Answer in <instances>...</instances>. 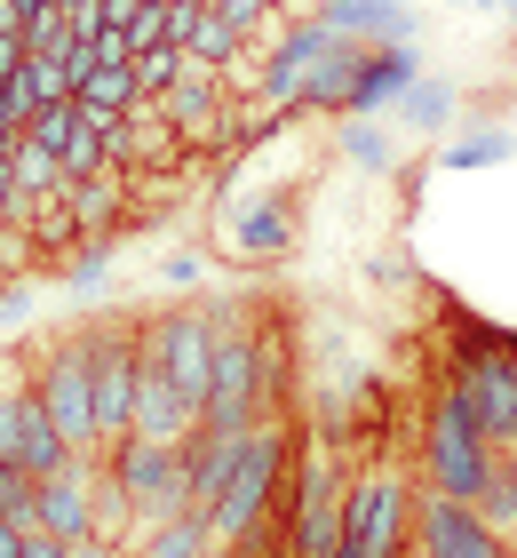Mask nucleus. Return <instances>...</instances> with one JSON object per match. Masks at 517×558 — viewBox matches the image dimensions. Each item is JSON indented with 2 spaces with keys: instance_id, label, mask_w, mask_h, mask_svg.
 Instances as JSON below:
<instances>
[{
  "instance_id": "nucleus-1",
  "label": "nucleus",
  "mask_w": 517,
  "mask_h": 558,
  "mask_svg": "<svg viewBox=\"0 0 517 558\" xmlns=\"http://www.w3.org/2000/svg\"><path fill=\"white\" fill-rule=\"evenodd\" d=\"M216 312V384H207L199 423L216 430H255L271 423V343L247 303H207Z\"/></svg>"
},
{
  "instance_id": "nucleus-2",
  "label": "nucleus",
  "mask_w": 517,
  "mask_h": 558,
  "mask_svg": "<svg viewBox=\"0 0 517 558\" xmlns=\"http://www.w3.org/2000/svg\"><path fill=\"white\" fill-rule=\"evenodd\" d=\"M494 463H502V447L485 439V423H478L470 399L446 384L430 399V423H422V487L446 495V502H478L485 478H494Z\"/></svg>"
},
{
  "instance_id": "nucleus-3",
  "label": "nucleus",
  "mask_w": 517,
  "mask_h": 558,
  "mask_svg": "<svg viewBox=\"0 0 517 558\" xmlns=\"http://www.w3.org/2000/svg\"><path fill=\"white\" fill-rule=\"evenodd\" d=\"M279 478H287V430L279 423H255L247 447H239V471H231V487L216 502V519H207V535H216V550H247L255 526H263Z\"/></svg>"
},
{
  "instance_id": "nucleus-4",
  "label": "nucleus",
  "mask_w": 517,
  "mask_h": 558,
  "mask_svg": "<svg viewBox=\"0 0 517 558\" xmlns=\"http://www.w3.org/2000/svg\"><path fill=\"white\" fill-rule=\"evenodd\" d=\"M88 375H96V447L112 454L136 439V375H144V327H88Z\"/></svg>"
},
{
  "instance_id": "nucleus-5",
  "label": "nucleus",
  "mask_w": 517,
  "mask_h": 558,
  "mask_svg": "<svg viewBox=\"0 0 517 558\" xmlns=\"http://www.w3.org/2000/svg\"><path fill=\"white\" fill-rule=\"evenodd\" d=\"M414 487L406 471H367L358 487L343 495V550L358 558H406L414 550Z\"/></svg>"
},
{
  "instance_id": "nucleus-6",
  "label": "nucleus",
  "mask_w": 517,
  "mask_h": 558,
  "mask_svg": "<svg viewBox=\"0 0 517 558\" xmlns=\"http://www.w3.org/2000/svg\"><path fill=\"white\" fill-rule=\"evenodd\" d=\"M33 391H40V408H48V423L64 430V447L81 454H103L96 447V375H88V343L81 336H57L40 351V367H33Z\"/></svg>"
},
{
  "instance_id": "nucleus-7",
  "label": "nucleus",
  "mask_w": 517,
  "mask_h": 558,
  "mask_svg": "<svg viewBox=\"0 0 517 558\" xmlns=\"http://www.w3.org/2000/svg\"><path fill=\"white\" fill-rule=\"evenodd\" d=\"M112 495L127 502V519H136V535L144 526H160L184 511V447H160V439H120L112 447ZM136 550V543H127Z\"/></svg>"
},
{
  "instance_id": "nucleus-8",
  "label": "nucleus",
  "mask_w": 517,
  "mask_h": 558,
  "mask_svg": "<svg viewBox=\"0 0 517 558\" xmlns=\"http://www.w3.org/2000/svg\"><path fill=\"white\" fill-rule=\"evenodd\" d=\"M144 360L160 367L192 408H207V384H216V312H207V303H175V312L144 319Z\"/></svg>"
},
{
  "instance_id": "nucleus-9",
  "label": "nucleus",
  "mask_w": 517,
  "mask_h": 558,
  "mask_svg": "<svg viewBox=\"0 0 517 558\" xmlns=\"http://www.w3.org/2000/svg\"><path fill=\"white\" fill-rule=\"evenodd\" d=\"M414 550L422 558H509V543L485 526L470 502H446V495H422L414 511Z\"/></svg>"
},
{
  "instance_id": "nucleus-10",
  "label": "nucleus",
  "mask_w": 517,
  "mask_h": 558,
  "mask_svg": "<svg viewBox=\"0 0 517 558\" xmlns=\"http://www.w3.org/2000/svg\"><path fill=\"white\" fill-rule=\"evenodd\" d=\"M454 391L478 408L485 439L494 447H517V351H470L454 375Z\"/></svg>"
},
{
  "instance_id": "nucleus-11",
  "label": "nucleus",
  "mask_w": 517,
  "mask_h": 558,
  "mask_svg": "<svg viewBox=\"0 0 517 558\" xmlns=\"http://www.w3.org/2000/svg\"><path fill=\"white\" fill-rule=\"evenodd\" d=\"M160 112L184 144H223V72L184 48V72H175V88L160 96Z\"/></svg>"
},
{
  "instance_id": "nucleus-12",
  "label": "nucleus",
  "mask_w": 517,
  "mask_h": 558,
  "mask_svg": "<svg viewBox=\"0 0 517 558\" xmlns=\"http://www.w3.org/2000/svg\"><path fill=\"white\" fill-rule=\"evenodd\" d=\"M295 558H334L343 550V487H334V463L310 454L303 463V487H295Z\"/></svg>"
},
{
  "instance_id": "nucleus-13",
  "label": "nucleus",
  "mask_w": 517,
  "mask_h": 558,
  "mask_svg": "<svg viewBox=\"0 0 517 558\" xmlns=\"http://www.w3.org/2000/svg\"><path fill=\"white\" fill-rule=\"evenodd\" d=\"M239 447H247V430H216V423L192 430V447H184V511H192L199 526L216 519L231 471H239Z\"/></svg>"
},
{
  "instance_id": "nucleus-14",
  "label": "nucleus",
  "mask_w": 517,
  "mask_h": 558,
  "mask_svg": "<svg viewBox=\"0 0 517 558\" xmlns=\"http://www.w3.org/2000/svg\"><path fill=\"white\" fill-rule=\"evenodd\" d=\"M33 519L64 543H88L96 535V463H64V471L33 478Z\"/></svg>"
},
{
  "instance_id": "nucleus-15",
  "label": "nucleus",
  "mask_w": 517,
  "mask_h": 558,
  "mask_svg": "<svg viewBox=\"0 0 517 558\" xmlns=\"http://www.w3.org/2000/svg\"><path fill=\"white\" fill-rule=\"evenodd\" d=\"M414 81H422V72H414V48H367L334 112H343V120H374V112H391Z\"/></svg>"
},
{
  "instance_id": "nucleus-16",
  "label": "nucleus",
  "mask_w": 517,
  "mask_h": 558,
  "mask_svg": "<svg viewBox=\"0 0 517 558\" xmlns=\"http://www.w3.org/2000/svg\"><path fill=\"white\" fill-rule=\"evenodd\" d=\"M319 16L358 48H414V9L406 0H319Z\"/></svg>"
},
{
  "instance_id": "nucleus-17",
  "label": "nucleus",
  "mask_w": 517,
  "mask_h": 558,
  "mask_svg": "<svg viewBox=\"0 0 517 558\" xmlns=\"http://www.w3.org/2000/svg\"><path fill=\"white\" fill-rule=\"evenodd\" d=\"M192 430H199V408H192V399H184V391H175L160 367L144 360V375H136V439L192 447Z\"/></svg>"
},
{
  "instance_id": "nucleus-18",
  "label": "nucleus",
  "mask_w": 517,
  "mask_h": 558,
  "mask_svg": "<svg viewBox=\"0 0 517 558\" xmlns=\"http://www.w3.org/2000/svg\"><path fill=\"white\" fill-rule=\"evenodd\" d=\"M16 463H24V478H48V471L81 463V454L64 447V430L48 423V408H40V391H33V384L16 391Z\"/></svg>"
},
{
  "instance_id": "nucleus-19",
  "label": "nucleus",
  "mask_w": 517,
  "mask_h": 558,
  "mask_svg": "<svg viewBox=\"0 0 517 558\" xmlns=\"http://www.w3.org/2000/svg\"><path fill=\"white\" fill-rule=\"evenodd\" d=\"M120 199H127V175L96 168V175H81V184H64V223L72 232H103V223L120 216Z\"/></svg>"
},
{
  "instance_id": "nucleus-20",
  "label": "nucleus",
  "mask_w": 517,
  "mask_h": 558,
  "mask_svg": "<svg viewBox=\"0 0 517 558\" xmlns=\"http://www.w3.org/2000/svg\"><path fill=\"white\" fill-rule=\"evenodd\" d=\"M72 105H81L88 120H112V112H136L144 88H136V64H96L81 88H72Z\"/></svg>"
},
{
  "instance_id": "nucleus-21",
  "label": "nucleus",
  "mask_w": 517,
  "mask_h": 558,
  "mask_svg": "<svg viewBox=\"0 0 517 558\" xmlns=\"http://www.w3.org/2000/svg\"><path fill=\"white\" fill-rule=\"evenodd\" d=\"M207 550H216V535H207L192 511H175V519H160V526H144L127 558H207Z\"/></svg>"
},
{
  "instance_id": "nucleus-22",
  "label": "nucleus",
  "mask_w": 517,
  "mask_h": 558,
  "mask_svg": "<svg viewBox=\"0 0 517 558\" xmlns=\"http://www.w3.org/2000/svg\"><path fill=\"white\" fill-rule=\"evenodd\" d=\"M9 96L24 105V120H33L40 105H64V96H72L64 57H24V64H16V81H9Z\"/></svg>"
},
{
  "instance_id": "nucleus-23",
  "label": "nucleus",
  "mask_w": 517,
  "mask_h": 558,
  "mask_svg": "<svg viewBox=\"0 0 517 558\" xmlns=\"http://www.w3.org/2000/svg\"><path fill=\"white\" fill-rule=\"evenodd\" d=\"M391 120H406V129H446V120H454V88L446 81H414L391 105Z\"/></svg>"
},
{
  "instance_id": "nucleus-24",
  "label": "nucleus",
  "mask_w": 517,
  "mask_h": 558,
  "mask_svg": "<svg viewBox=\"0 0 517 558\" xmlns=\"http://www.w3.org/2000/svg\"><path fill=\"white\" fill-rule=\"evenodd\" d=\"M509 151H517L509 129H478V136H446V151H438V160H446V168H502Z\"/></svg>"
},
{
  "instance_id": "nucleus-25",
  "label": "nucleus",
  "mask_w": 517,
  "mask_h": 558,
  "mask_svg": "<svg viewBox=\"0 0 517 558\" xmlns=\"http://www.w3.org/2000/svg\"><path fill=\"white\" fill-rule=\"evenodd\" d=\"M470 511H478L485 526H494L502 543L517 535V471H509V463H494V478H485V495L470 502Z\"/></svg>"
},
{
  "instance_id": "nucleus-26",
  "label": "nucleus",
  "mask_w": 517,
  "mask_h": 558,
  "mask_svg": "<svg viewBox=\"0 0 517 558\" xmlns=\"http://www.w3.org/2000/svg\"><path fill=\"white\" fill-rule=\"evenodd\" d=\"M175 72H184V48H175V40H151L144 57H136V88H144V105H160V96L175 88Z\"/></svg>"
},
{
  "instance_id": "nucleus-27",
  "label": "nucleus",
  "mask_w": 517,
  "mask_h": 558,
  "mask_svg": "<svg viewBox=\"0 0 517 558\" xmlns=\"http://www.w3.org/2000/svg\"><path fill=\"white\" fill-rule=\"evenodd\" d=\"M255 223H239V256H279L287 247V208L279 199H263V208H247Z\"/></svg>"
},
{
  "instance_id": "nucleus-28",
  "label": "nucleus",
  "mask_w": 517,
  "mask_h": 558,
  "mask_svg": "<svg viewBox=\"0 0 517 558\" xmlns=\"http://www.w3.org/2000/svg\"><path fill=\"white\" fill-rule=\"evenodd\" d=\"M239 48H247V33H231V24H223L216 9L199 16V33H192V57H207L216 72H231V64H239Z\"/></svg>"
},
{
  "instance_id": "nucleus-29",
  "label": "nucleus",
  "mask_w": 517,
  "mask_h": 558,
  "mask_svg": "<svg viewBox=\"0 0 517 558\" xmlns=\"http://www.w3.org/2000/svg\"><path fill=\"white\" fill-rule=\"evenodd\" d=\"M343 151H350V168H391V136L374 129V120H350V136H343Z\"/></svg>"
},
{
  "instance_id": "nucleus-30",
  "label": "nucleus",
  "mask_w": 517,
  "mask_h": 558,
  "mask_svg": "<svg viewBox=\"0 0 517 558\" xmlns=\"http://www.w3.org/2000/svg\"><path fill=\"white\" fill-rule=\"evenodd\" d=\"M0 223H16V232H24V223H33V192L16 184V144L0 151Z\"/></svg>"
},
{
  "instance_id": "nucleus-31",
  "label": "nucleus",
  "mask_w": 517,
  "mask_h": 558,
  "mask_svg": "<svg viewBox=\"0 0 517 558\" xmlns=\"http://www.w3.org/2000/svg\"><path fill=\"white\" fill-rule=\"evenodd\" d=\"M271 9H279V0H216V16L231 24V33H247V40H263Z\"/></svg>"
},
{
  "instance_id": "nucleus-32",
  "label": "nucleus",
  "mask_w": 517,
  "mask_h": 558,
  "mask_svg": "<svg viewBox=\"0 0 517 558\" xmlns=\"http://www.w3.org/2000/svg\"><path fill=\"white\" fill-rule=\"evenodd\" d=\"M88 64H136V40H127L120 24H103V33L88 40Z\"/></svg>"
},
{
  "instance_id": "nucleus-33",
  "label": "nucleus",
  "mask_w": 517,
  "mask_h": 558,
  "mask_svg": "<svg viewBox=\"0 0 517 558\" xmlns=\"http://www.w3.org/2000/svg\"><path fill=\"white\" fill-rule=\"evenodd\" d=\"M24 558H72V543H64V535H48L40 519H24Z\"/></svg>"
},
{
  "instance_id": "nucleus-34",
  "label": "nucleus",
  "mask_w": 517,
  "mask_h": 558,
  "mask_svg": "<svg viewBox=\"0 0 517 558\" xmlns=\"http://www.w3.org/2000/svg\"><path fill=\"white\" fill-rule=\"evenodd\" d=\"M0 558H24V519H0Z\"/></svg>"
},
{
  "instance_id": "nucleus-35",
  "label": "nucleus",
  "mask_w": 517,
  "mask_h": 558,
  "mask_svg": "<svg viewBox=\"0 0 517 558\" xmlns=\"http://www.w3.org/2000/svg\"><path fill=\"white\" fill-rule=\"evenodd\" d=\"M478 9H494V16H509V0H478Z\"/></svg>"
},
{
  "instance_id": "nucleus-36",
  "label": "nucleus",
  "mask_w": 517,
  "mask_h": 558,
  "mask_svg": "<svg viewBox=\"0 0 517 558\" xmlns=\"http://www.w3.org/2000/svg\"><path fill=\"white\" fill-rule=\"evenodd\" d=\"M207 558H231V550H207Z\"/></svg>"
},
{
  "instance_id": "nucleus-37",
  "label": "nucleus",
  "mask_w": 517,
  "mask_h": 558,
  "mask_svg": "<svg viewBox=\"0 0 517 558\" xmlns=\"http://www.w3.org/2000/svg\"><path fill=\"white\" fill-rule=\"evenodd\" d=\"M199 9H216V0H199Z\"/></svg>"
},
{
  "instance_id": "nucleus-38",
  "label": "nucleus",
  "mask_w": 517,
  "mask_h": 558,
  "mask_svg": "<svg viewBox=\"0 0 517 558\" xmlns=\"http://www.w3.org/2000/svg\"><path fill=\"white\" fill-rule=\"evenodd\" d=\"M509 16H517V0H509Z\"/></svg>"
}]
</instances>
